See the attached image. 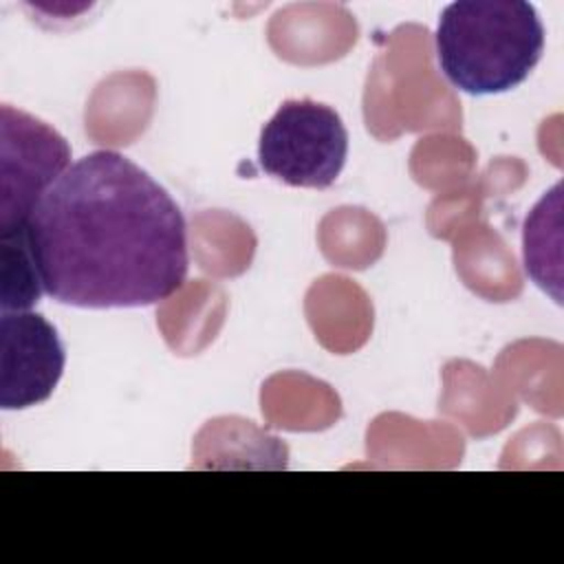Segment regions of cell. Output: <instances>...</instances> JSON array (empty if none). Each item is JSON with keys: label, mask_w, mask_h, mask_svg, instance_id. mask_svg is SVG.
Here are the masks:
<instances>
[{"label": "cell", "mask_w": 564, "mask_h": 564, "mask_svg": "<svg viewBox=\"0 0 564 564\" xmlns=\"http://www.w3.org/2000/svg\"><path fill=\"white\" fill-rule=\"evenodd\" d=\"M22 238L44 293L77 308L150 306L187 278L181 207L115 150L70 163L31 212Z\"/></svg>", "instance_id": "obj_1"}, {"label": "cell", "mask_w": 564, "mask_h": 564, "mask_svg": "<svg viewBox=\"0 0 564 564\" xmlns=\"http://www.w3.org/2000/svg\"><path fill=\"white\" fill-rule=\"evenodd\" d=\"M436 57L445 79L467 95L520 86L544 53V24L524 0H458L441 11Z\"/></svg>", "instance_id": "obj_2"}, {"label": "cell", "mask_w": 564, "mask_h": 564, "mask_svg": "<svg viewBox=\"0 0 564 564\" xmlns=\"http://www.w3.org/2000/svg\"><path fill=\"white\" fill-rule=\"evenodd\" d=\"M348 154L339 112L315 99H286L262 126L258 165L293 187H330Z\"/></svg>", "instance_id": "obj_3"}, {"label": "cell", "mask_w": 564, "mask_h": 564, "mask_svg": "<svg viewBox=\"0 0 564 564\" xmlns=\"http://www.w3.org/2000/svg\"><path fill=\"white\" fill-rule=\"evenodd\" d=\"M2 200L0 238L20 234L44 192L68 170V141L42 119L15 110H0Z\"/></svg>", "instance_id": "obj_4"}, {"label": "cell", "mask_w": 564, "mask_h": 564, "mask_svg": "<svg viewBox=\"0 0 564 564\" xmlns=\"http://www.w3.org/2000/svg\"><path fill=\"white\" fill-rule=\"evenodd\" d=\"M66 352L55 326L33 311L0 315V405L24 410L44 403L62 379Z\"/></svg>", "instance_id": "obj_5"}, {"label": "cell", "mask_w": 564, "mask_h": 564, "mask_svg": "<svg viewBox=\"0 0 564 564\" xmlns=\"http://www.w3.org/2000/svg\"><path fill=\"white\" fill-rule=\"evenodd\" d=\"M42 293L22 231L2 238V311H31Z\"/></svg>", "instance_id": "obj_6"}]
</instances>
